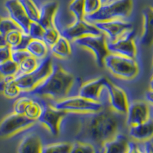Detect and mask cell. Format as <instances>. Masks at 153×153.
I'll return each mask as SVG.
<instances>
[{"label": "cell", "instance_id": "6da1fadb", "mask_svg": "<svg viewBox=\"0 0 153 153\" xmlns=\"http://www.w3.org/2000/svg\"><path fill=\"white\" fill-rule=\"evenodd\" d=\"M126 121V115L106 106L94 113H67L61 126H74L76 142L93 145L101 149L103 144L119 133Z\"/></svg>", "mask_w": 153, "mask_h": 153}, {"label": "cell", "instance_id": "7a4b0ae2", "mask_svg": "<svg viewBox=\"0 0 153 153\" xmlns=\"http://www.w3.org/2000/svg\"><path fill=\"white\" fill-rule=\"evenodd\" d=\"M81 84L80 78L59 65H52L51 73L33 91L27 94L34 97H48L58 101L78 95Z\"/></svg>", "mask_w": 153, "mask_h": 153}, {"label": "cell", "instance_id": "3957f363", "mask_svg": "<svg viewBox=\"0 0 153 153\" xmlns=\"http://www.w3.org/2000/svg\"><path fill=\"white\" fill-rule=\"evenodd\" d=\"M132 5V0H112L111 2L101 5L94 14L85 16L84 19L91 23L115 19L126 20L130 16Z\"/></svg>", "mask_w": 153, "mask_h": 153}, {"label": "cell", "instance_id": "277c9868", "mask_svg": "<svg viewBox=\"0 0 153 153\" xmlns=\"http://www.w3.org/2000/svg\"><path fill=\"white\" fill-rule=\"evenodd\" d=\"M52 65L51 57L48 55L39 61L38 65L33 71L28 74H17L14 76L16 85L23 92L28 93L33 91L51 73Z\"/></svg>", "mask_w": 153, "mask_h": 153}, {"label": "cell", "instance_id": "5b68a950", "mask_svg": "<svg viewBox=\"0 0 153 153\" xmlns=\"http://www.w3.org/2000/svg\"><path fill=\"white\" fill-rule=\"evenodd\" d=\"M103 65L115 76L130 79L137 76L139 68L135 58L109 53L103 60Z\"/></svg>", "mask_w": 153, "mask_h": 153}, {"label": "cell", "instance_id": "8992f818", "mask_svg": "<svg viewBox=\"0 0 153 153\" xmlns=\"http://www.w3.org/2000/svg\"><path fill=\"white\" fill-rule=\"evenodd\" d=\"M56 109L67 113H94L102 110L105 105L89 100L76 95L50 103Z\"/></svg>", "mask_w": 153, "mask_h": 153}, {"label": "cell", "instance_id": "52a82bcc", "mask_svg": "<svg viewBox=\"0 0 153 153\" xmlns=\"http://www.w3.org/2000/svg\"><path fill=\"white\" fill-rule=\"evenodd\" d=\"M108 81L109 80L106 77L101 76L82 84L79 89L78 95L89 100L109 106L106 88Z\"/></svg>", "mask_w": 153, "mask_h": 153}, {"label": "cell", "instance_id": "ba28073f", "mask_svg": "<svg viewBox=\"0 0 153 153\" xmlns=\"http://www.w3.org/2000/svg\"><path fill=\"white\" fill-rule=\"evenodd\" d=\"M136 31L133 28L126 31L117 39L112 42L106 41V48L109 53L119 54L124 57L136 58L137 54L136 40Z\"/></svg>", "mask_w": 153, "mask_h": 153}, {"label": "cell", "instance_id": "9c48e42d", "mask_svg": "<svg viewBox=\"0 0 153 153\" xmlns=\"http://www.w3.org/2000/svg\"><path fill=\"white\" fill-rule=\"evenodd\" d=\"M76 45L91 50L100 67L103 66V60L109 54L106 48V38L103 33L98 35H87L74 41Z\"/></svg>", "mask_w": 153, "mask_h": 153}, {"label": "cell", "instance_id": "30bf717a", "mask_svg": "<svg viewBox=\"0 0 153 153\" xmlns=\"http://www.w3.org/2000/svg\"><path fill=\"white\" fill-rule=\"evenodd\" d=\"M66 114L67 112L56 109L42 100V113L37 121L45 126L53 136H57L61 131V121Z\"/></svg>", "mask_w": 153, "mask_h": 153}, {"label": "cell", "instance_id": "8fae6325", "mask_svg": "<svg viewBox=\"0 0 153 153\" xmlns=\"http://www.w3.org/2000/svg\"><path fill=\"white\" fill-rule=\"evenodd\" d=\"M36 120L28 118L25 115L13 113L4 118L0 123V137L12 136L20 131L33 126Z\"/></svg>", "mask_w": 153, "mask_h": 153}, {"label": "cell", "instance_id": "7c38bea8", "mask_svg": "<svg viewBox=\"0 0 153 153\" xmlns=\"http://www.w3.org/2000/svg\"><path fill=\"white\" fill-rule=\"evenodd\" d=\"M61 36L69 42L75 41L87 35H98L102 32L93 23L88 22L85 19H75V21L66 28L59 29Z\"/></svg>", "mask_w": 153, "mask_h": 153}, {"label": "cell", "instance_id": "4fadbf2b", "mask_svg": "<svg viewBox=\"0 0 153 153\" xmlns=\"http://www.w3.org/2000/svg\"><path fill=\"white\" fill-rule=\"evenodd\" d=\"M152 118V106L146 101H133L129 103L126 113V124L136 126Z\"/></svg>", "mask_w": 153, "mask_h": 153}, {"label": "cell", "instance_id": "5bb4252c", "mask_svg": "<svg viewBox=\"0 0 153 153\" xmlns=\"http://www.w3.org/2000/svg\"><path fill=\"white\" fill-rule=\"evenodd\" d=\"M93 24L106 36L108 42L116 40L126 31L132 28V25L130 22L122 19L97 22Z\"/></svg>", "mask_w": 153, "mask_h": 153}, {"label": "cell", "instance_id": "9a60e30c", "mask_svg": "<svg viewBox=\"0 0 153 153\" xmlns=\"http://www.w3.org/2000/svg\"><path fill=\"white\" fill-rule=\"evenodd\" d=\"M109 106L117 113L126 115L129 106V100L123 89L109 80L106 84Z\"/></svg>", "mask_w": 153, "mask_h": 153}, {"label": "cell", "instance_id": "2e32d148", "mask_svg": "<svg viewBox=\"0 0 153 153\" xmlns=\"http://www.w3.org/2000/svg\"><path fill=\"white\" fill-rule=\"evenodd\" d=\"M5 8L9 19L17 25L22 32L28 34L31 21L25 14L19 0H6L5 2Z\"/></svg>", "mask_w": 153, "mask_h": 153}, {"label": "cell", "instance_id": "e0dca14e", "mask_svg": "<svg viewBox=\"0 0 153 153\" xmlns=\"http://www.w3.org/2000/svg\"><path fill=\"white\" fill-rule=\"evenodd\" d=\"M58 9L57 1H49L39 8V19L38 22L45 29L55 25V16Z\"/></svg>", "mask_w": 153, "mask_h": 153}, {"label": "cell", "instance_id": "ac0fdd59", "mask_svg": "<svg viewBox=\"0 0 153 153\" xmlns=\"http://www.w3.org/2000/svg\"><path fill=\"white\" fill-rule=\"evenodd\" d=\"M129 144V141L127 136L119 132L114 137L106 142L100 150L102 153H126Z\"/></svg>", "mask_w": 153, "mask_h": 153}, {"label": "cell", "instance_id": "d6986e66", "mask_svg": "<svg viewBox=\"0 0 153 153\" xmlns=\"http://www.w3.org/2000/svg\"><path fill=\"white\" fill-rule=\"evenodd\" d=\"M143 31L141 37V44L149 46L153 38V11L150 6L144 8L143 10Z\"/></svg>", "mask_w": 153, "mask_h": 153}, {"label": "cell", "instance_id": "ffe728a7", "mask_svg": "<svg viewBox=\"0 0 153 153\" xmlns=\"http://www.w3.org/2000/svg\"><path fill=\"white\" fill-rule=\"evenodd\" d=\"M129 136L138 141H147L152 137V118L136 126H129Z\"/></svg>", "mask_w": 153, "mask_h": 153}, {"label": "cell", "instance_id": "44dd1931", "mask_svg": "<svg viewBox=\"0 0 153 153\" xmlns=\"http://www.w3.org/2000/svg\"><path fill=\"white\" fill-rule=\"evenodd\" d=\"M42 146V139L37 134H28L22 139L18 153H41Z\"/></svg>", "mask_w": 153, "mask_h": 153}, {"label": "cell", "instance_id": "7402d4cb", "mask_svg": "<svg viewBox=\"0 0 153 153\" xmlns=\"http://www.w3.org/2000/svg\"><path fill=\"white\" fill-rule=\"evenodd\" d=\"M50 50L54 55L64 59L68 58L72 53L70 42L62 36L60 37L58 40L50 48Z\"/></svg>", "mask_w": 153, "mask_h": 153}, {"label": "cell", "instance_id": "603a6c76", "mask_svg": "<svg viewBox=\"0 0 153 153\" xmlns=\"http://www.w3.org/2000/svg\"><path fill=\"white\" fill-rule=\"evenodd\" d=\"M26 50L32 57L40 61L48 55L49 48L42 40L31 39L27 46Z\"/></svg>", "mask_w": 153, "mask_h": 153}, {"label": "cell", "instance_id": "cb8c5ba5", "mask_svg": "<svg viewBox=\"0 0 153 153\" xmlns=\"http://www.w3.org/2000/svg\"><path fill=\"white\" fill-rule=\"evenodd\" d=\"M3 91L2 93L8 98H16L19 97L21 90L16 85L14 76H5L2 79Z\"/></svg>", "mask_w": 153, "mask_h": 153}, {"label": "cell", "instance_id": "d4e9b609", "mask_svg": "<svg viewBox=\"0 0 153 153\" xmlns=\"http://www.w3.org/2000/svg\"><path fill=\"white\" fill-rule=\"evenodd\" d=\"M42 110V100L33 99L31 97L29 103L27 104L25 110L24 115L28 118L31 120H36L40 116Z\"/></svg>", "mask_w": 153, "mask_h": 153}, {"label": "cell", "instance_id": "484cf974", "mask_svg": "<svg viewBox=\"0 0 153 153\" xmlns=\"http://www.w3.org/2000/svg\"><path fill=\"white\" fill-rule=\"evenodd\" d=\"M25 14L31 22H38L39 19V8L34 0H19Z\"/></svg>", "mask_w": 153, "mask_h": 153}, {"label": "cell", "instance_id": "4316f807", "mask_svg": "<svg viewBox=\"0 0 153 153\" xmlns=\"http://www.w3.org/2000/svg\"><path fill=\"white\" fill-rule=\"evenodd\" d=\"M72 143L68 142L52 143L42 146L41 153H70Z\"/></svg>", "mask_w": 153, "mask_h": 153}, {"label": "cell", "instance_id": "83f0119b", "mask_svg": "<svg viewBox=\"0 0 153 153\" xmlns=\"http://www.w3.org/2000/svg\"><path fill=\"white\" fill-rule=\"evenodd\" d=\"M60 37L61 34L59 29L57 28L56 25H54L45 29L42 40L50 49V48L58 40Z\"/></svg>", "mask_w": 153, "mask_h": 153}, {"label": "cell", "instance_id": "f1b7e54d", "mask_svg": "<svg viewBox=\"0 0 153 153\" xmlns=\"http://www.w3.org/2000/svg\"><path fill=\"white\" fill-rule=\"evenodd\" d=\"M39 63V60L31 55L25 58L20 64H19V71L18 74H28L33 71L37 68Z\"/></svg>", "mask_w": 153, "mask_h": 153}, {"label": "cell", "instance_id": "f546056e", "mask_svg": "<svg viewBox=\"0 0 153 153\" xmlns=\"http://www.w3.org/2000/svg\"><path fill=\"white\" fill-rule=\"evenodd\" d=\"M19 71V65L9 59L0 64V75L5 76H15Z\"/></svg>", "mask_w": 153, "mask_h": 153}, {"label": "cell", "instance_id": "4dcf8cb0", "mask_svg": "<svg viewBox=\"0 0 153 153\" xmlns=\"http://www.w3.org/2000/svg\"><path fill=\"white\" fill-rule=\"evenodd\" d=\"M68 9L74 16L75 19H83L85 16L84 0H72Z\"/></svg>", "mask_w": 153, "mask_h": 153}, {"label": "cell", "instance_id": "1f68e13d", "mask_svg": "<svg viewBox=\"0 0 153 153\" xmlns=\"http://www.w3.org/2000/svg\"><path fill=\"white\" fill-rule=\"evenodd\" d=\"M99 150L100 149L89 143L75 142L72 144L70 153H97Z\"/></svg>", "mask_w": 153, "mask_h": 153}, {"label": "cell", "instance_id": "d6a6232c", "mask_svg": "<svg viewBox=\"0 0 153 153\" xmlns=\"http://www.w3.org/2000/svg\"><path fill=\"white\" fill-rule=\"evenodd\" d=\"M22 30H13L9 32H8L5 36V41L7 45L9 46L12 49L15 48L18 45L20 40H21L22 35Z\"/></svg>", "mask_w": 153, "mask_h": 153}, {"label": "cell", "instance_id": "836d02e7", "mask_svg": "<svg viewBox=\"0 0 153 153\" xmlns=\"http://www.w3.org/2000/svg\"><path fill=\"white\" fill-rule=\"evenodd\" d=\"M45 28L41 25L38 22H31L28 27V34L31 39H38L42 40Z\"/></svg>", "mask_w": 153, "mask_h": 153}, {"label": "cell", "instance_id": "e575fe53", "mask_svg": "<svg viewBox=\"0 0 153 153\" xmlns=\"http://www.w3.org/2000/svg\"><path fill=\"white\" fill-rule=\"evenodd\" d=\"M18 29H20V28L9 17L0 19V33L1 34L5 35L9 31Z\"/></svg>", "mask_w": 153, "mask_h": 153}, {"label": "cell", "instance_id": "d590c367", "mask_svg": "<svg viewBox=\"0 0 153 153\" xmlns=\"http://www.w3.org/2000/svg\"><path fill=\"white\" fill-rule=\"evenodd\" d=\"M31 99V97L29 96H23L16 100L14 104V113L24 115L25 107H26L27 104L29 103Z\"/></svg>", "mask_w": 153, "mask_h": 153}, {"label": "cell", "instance_id": "8d00e7d4", "mask_svg": "<svg viewBox=\"0 0 153 153\" xmlns=\"http://www.w3.org/2000/svg\"><path fill=\"white\" fill-rule=\"evenodd\" d=\"M102 5L100 0H84V13L85 16L94 14Z\"/></svg>", "mask_w": 153, "mask_h": 153}, {"label": "cell", "instance_id": "74e56055", "mask_svg": "<svg viewBox=\"0 0 153 153\" xmlns=\"http://www.w3.org/2000/svg\"><path fill=\"white\" fill-rule=\"evenodd\" d=\"M31 54L27 51V50H16V49H12V53H11V59L16 62L18 65L22 62L25 58L30 56Z\"/></svg>", "mask_w": 153, "mask_h": 153}, {"label": "cell", "instance_id": "f35d334b", "mask_svg": "<svg viewBox=\"0 0 153 153\" xmlns=\"http://www.w3.org/2000/svg\"><path fill=\"white\" fill-rule=\"evenodd\" d=\"M12 48L9 46L5 45L0 47V64L11 59Z\"/></svg>", "mask_w": 153, "mask_h": 153}, {"label": "cell", "instance_id": "ab89813d", "mask_svg": "<svg viewBox=\"0 0 153 153\" xmlns=\"http://www.w3.org/2000/svg\"><path fill=\"white\" fill-rule=\"evenodd\" d=\"M31 38L29 36V35L23 32L21 40H20L19 43L18 44V45L13 49H16V50H26L27 46L29 44V42H31Z\"/></svg>", "mask_w": 153, "mask_h": 153}, {"label": "cell", "instance_id": "60d3db41", "mask_svg": "<svg viewBox=\"0 0 153 153\" xmlns=\"http://www.w3.org/2000/svg\"><path fill=\"white\" fill-rule=\"evenodd\" d=\"M126 153H146L145 145H139L134 142L129 141V149Z\"/></svg>", "mask_w": 153, "mask_h": 153}, {"label": "cell", "instance_id": "b9f144b4", "mask_svg": "<svg viewBox=\"0 0 153 153\" xmlns=\"http://www.w3.org/2000/svg\"><path fill=\"white\" fill-rule=\"evenodd\" d=\"M144 145H145V150H146V153H153L152 145L151 142L147 141Z\"/></svg>", "mask_w": 153, "mask_h": 153}, {"label": "cell", "instance_id": "7bdbcfd3", "mask_svg": "<svg viewBox=\"0 0 153 153\" xmlns=\"http://www.w3.org/2000/svg\"><path fill=\"white\" fill-rule=\"evenodd\" d=\"M152 90H149L148 92L146 93V102H148L149 103L152 104Z\"/></svg>", "mask_w": 153, "mask_h": 153}, {"label": "cell", "instance_id": "ee69618b", "mask_svg": "<svg viewBox=\"0 0 153 153\" xmlns=\"http://www.w3.org/2000/svg\"><path fill=\"white\" fill-rule=\"evenodd\" d=\"M5 45H7L6 41H5V36L0 33V47H2V46Z\"/></svg>", "mask_w": 153, "mask_h": 153}, {"label": "cell", "instance_id": "f6af8a7d", "mask_svg": "<svg viewBox=\"0 0 153 153\" xmlns=\"http://www.w3.org/2000/svg\"><path fill=\"white\" fill-rule=\"evenodd\" d=\"M100 2L102 5H104V4H106V3H108V2H111L112 0H100Z\"/></svg>", "mask_w": 153, "mask_h": 153}, {"label": "cell", "instance_id": "bcb514c9", "mask_svg": "<svg viewBox=\"0 0 153 153\" xmlns=\"http://www.w3.org/2000/svg\"><path fill=\"white\" fill-rule=\"evenodd\" d=\"M97 153H100V150H99V151H98Z\"/></svg>", "mask_w": 153, "mask_h": 153}, {"label": "cell", "instance_id": "7dc6e473", "mask_svg": "<svg viewBox=\"0 0 153 153\" xmlns=\"http://www.w3.org/2000/svg\"><path fill=\"white\" fill-rule=\"evenodd\" d=\"M100 153H102V152H101V150H100Z\"/></svg>", "mask_w": 153, "mask_h": 153}, {"label": "cell", "instance_id": "c3c4849f", "mask_svg": "<svg viewBox=\"0 0 153 153\" xmlns=\"http://www.w3.org/2000/svg\"><path fill=\"white\" fill-rule=\"evenodd\" d=\"M0 19H1V17H0Z\"/></svg>", "mask_w": 153, "mask_h": 153}]
</instances>
